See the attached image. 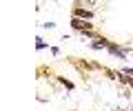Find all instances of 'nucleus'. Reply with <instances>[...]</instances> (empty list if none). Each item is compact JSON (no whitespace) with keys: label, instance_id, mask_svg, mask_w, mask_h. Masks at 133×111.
Instances as JSON below:
<instances>
[{"label":"nucleus","instance_id":"nucleus-1","mask_svg":"<svg viewBox=\"0 0 133 111\" xmlns=\"http://www.w3.org/2000/svg\"><path fill=\"white\" fill-rule=\"evenodd\" d=\"M66 60H69V62H71L73 67L80 71L82 78H87L91 71H93V69H98V71L102 69V64H98V62H89V60H84V58H76V56H71V58H66Z\"/></svg>","mask_w":133,"mask_h":111},{"label":"nucleus","instance_id":"nucleus-2","mask_svg":"<svg viewBox=\"0 0 133 111\" xmlns=\"http://www.w3.org/2000/svg\"><path fill=\"white\" fill-rule=\"evenodd\" d=\"M71 29L78 34H87V31H95V22L93 20H82V18H71Z\"/></svg>","mask_w":133,"mask_h":111},{"label":"nucleus","instance_id":"nucleus-3","mask_svg":"<svg viewBox=\"0 0 133 111\" xmlns=\"http://www.w3.org/2000/svg\"><path fill=\"white\" fill-rule=\"evenodd\" d=\"M71 18H82V20H95V11L89 9V7H82L73 2L71 7Z\"/></svg>","mask_w":133,"mask_h":111},{"label":"nucleus","instance_id":"nucleus-4","mask_svg":"<svg viewBox=\"0 0 133 111\" xmlns=\"http://www.w3.org/2000/svg\"><path fill=\"white\" fill-rule=\"evenodd\" d=\"M109 44H111V40L107 38V36H102V34H100L98 38L91 40V49H95V51H100V49H109Z\"/></svg>","mask_w":133,"mask_h":111},{"label":"nucleus","instance_id":"nucleus-5","mask_svg":"<svg viewBox=\"0 0 133 111\" xmlns=\"http://www.w3.org/2000/svg\"><path fill=\"white\" fill-rule=\"evenodd\" d=\"M36 73H38V78H56L58 76V73H53V69H49V67H44V64H40V67H38V71H36Z\"/></svg>","mask_w":133,"mask_h":111},{"label":"nucleus","instance_id":"nucleus-6","mask_svg":"<svg viewBox=\"0 0 133 111\" xmlns=\"http://www.w3.org/2000/svg\"><path fill=\"white\" fill-rule=\"evenodd\" d=\"M56 80L60 82V84H62L64 89H69V91H73V89H76V84H73V82L69 80V78H64V76H56Z\"/></svg>","mask_w":133,"mask_h":111},{"label":"nucleus","instance_id":"nucleus-7","mask_svg":"<svg viewBox=\"0 0 133 111\" xmlns=\"http://www.w3.org/2000/svg\"><path fill=\"white\" fill-rule=\"evenodd\" d=\"M100 71L104 73V76L109 78V80H115V82H118V69H111V67H102Z\"/></svg>","mask_w":133,"mask_h":111},{"label":"nucleus","instance_id":"nucleus-8","mask_svg":"<svg viewBox=\"0 0 133 111\" xmlns=\"http://www.w3.org/2000/svg\"><path fill=\"white\" fill-rule=\"evenodd\" d=\"M44 47H47V42L42 38H36V49H44Z\"/></svg>","mask_w":133,"mask_h":111},{"label":"nucleus","instance_id":"nucleus-9","mask_svg":"<svg viewBox=\"0 0 133 111\" xmlns=\"http://www.w3.org/2000/svg\"><path fill=\"white\" fill-rule=\"evenodd\" d=\"M120 71H122V73H127V76H133V69H131V67H122Z\"/></svg>","mask_w":133,"mask_h":111}]
</instances>
